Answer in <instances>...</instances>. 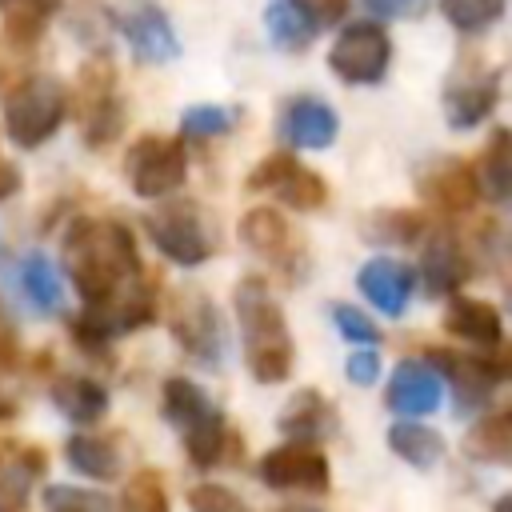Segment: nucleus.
<instances>
[{"label": "nucleus", "mask_w": 512, "mask_h": 512, "mask_svg": "<svg viewBox=\"0 0 512 512\" xmlns=\"http://www.w3.org/2000/svg\"><path fill=\"white\" fill-rule=\"evenodd\" d=\"M64 268L88 308L112 304L116 296H124L132 284L144 280L132 228L120 220H96V216H80L68 224Z\"/></svg>", "instance_id": "f257e3e1"}, {"label": "nucleus", "mask_w": 512, "mask_h": 512, "mask_svg": "<svg viewBox=\"0 0 512 512\" xmlns=\"http://www.w3.org/2000/svg\"><path fill=\"white\" fill-rule=\"evenodd\" d=\"M236 320H240V340H244V360L248 372L260 384H280L288 380L292 364H296V348H292V332L284 320L280 300L268 292L264 280L244 276L236 284Z\"/></svg>", "instance_id": "f03ea898"}, {"label": "nucleus", "mask_w": 512, "mask_h": 512, "mask_svg": "<svg viewBox=\"0 0 512 512\" xmlns=\"http://www.w3.org/2000/svg\"><path fill=\"white\" fill-rule=\"evenodd\" d=\"M160 408H164L168 424L184 436V452L200 472H208V468H216L224 460V448H228L224 416L192 380L168 376L164 392H160Z\"/></svg>", "instance_id": "7ed1b4c3"}, {"label": "nucleus", "mask_w": 512, "mask_h": 512, "mask_svg": "<svg viewBox=\"0 0 512 512\" xmlns=\"http://www.w3.org/2000/svg\"><path fill=\"white\" fill-rule=\"evenodd\" d=\"M68 88L56 80V76H44V72H32L24 76L8 96H4V128L12 136L16 148H40L48 144L64 116H68Z\"/></svg>", "instance_id": "20e7f679"}, {"label": "nucleus", "mask_w": 512, "mask_h": 512, "mask_svg": "<svg viewBox=\"0 0 512 512\" xmlns=\"http://www.w3.org/2000/svg\"><path fill=\"white\" fill-rule=\"evenodd\" d=\"M168 332L172 340L204 368H220L224 352H228V332H224V316L212 304L208 292L200 288H176L168 300Z\"/></svg>", "instance_id": "39448f33"}, {"label": "nucleus", "mask_w": 512, "mask_h": 512, "mask_svg": "<svg viewBox=\"0 0 512 512\" xmlns=\"http://www.w3.org/2000/svg\"><path fill=\"white\" fill-rule=\"evenodd\" d=\"M144 232L152 236V244L160 248V256H168L180 268L204 264L212 256V248H216L212 224H208L204 208L192 204V200H172V204L148 212L144 216Z\"/></svg>", "instance_id": "423d86ee"}, {"label": "nucleus", "mask_w": 512, "mask_h": 512, "mask_svg": "<svg viewBox=\"0 0 512 512\" xmlns=\"http://www.w3.org/2000/svg\"><path fill=\"white\" fill-rule=\"evenodd\" d=\"M128 184L144 200L172 196L188 176V152L176 136H140L124 160Z\"/></svg>", "instance_id": "0eeeda50"}, {"label": "nucleus", "mask_w": 512, "mask_h": 512, "mask_svg": "<svg viewBox=\"0 0 512 512\" xmlns=\"http://www.w3.org/2000/svg\"><path fill=\"white\" fill-rule=\"evenodd\" d=\"M388 60H392V40L372 20L348 24L328 48V68L344 84H380L388 72Z\"/></svg>", "instance_id": "6e6552de"}, {"label": "nucleus", "mask_w": 512, "mask_h": 512, "mask_svg": "<svg viewBox=\"0 0 512 512\" xmlns=\"http://www.w3.org/2000/svg\"><path fill=\"white\" fill-rule=\"evenodd\" d=\"M260 480L272 492L324 496L332 488V468H328V456L312 440H292L260 456Z\"/></svg>", "instance_id": "1a4fd4ad"}, {"label": "nucleus", "mask_w": 512, "mask_h": 512, "mask_svg": "<svg viewBox=\"0 0 512 512\" xmlns=\"http://www.w3.org/2000/svg\"><path fill=\"white\" fill-rule=\"evenodd\" d=\"M240 244L256 256H264L272 268H280L288 280H300L304 276V264H308V252H304V240L300 232L276 212V208H252L240 216Z\"/></svg>", "instance_id": "9d476101"}, {"label": "nucleus", "mask_w": 512, "mask_h": 512, "mask_svg": "<svg viewBox=\"0 0 512 512\" xmlns=\"http://www.w3.org/2000/svg\"><path fill=\"white\" fill-rule=\"evenodd\" d=\"M244 188H248V192H272L276 200H284V204L296 208V212H316V208H324V200H328L324 176L312 172V168H304L300 160H292V156H284V152L264 156V160L248 172Z\"/></svg>", "instance_id": "9b49d317"}, {"label": "nucleus", "mask_w": 512, "mask_h": 512, "mask_svg": "<svg viewBox=\"0 0 512 512\" xmlns=\"http://www.w3.org/2000/svg\"><path fill=\"white\" fill-rule=\"evenodd\" d=\"M80 120H84V140L92 148H104L120 136L124 108L116 100V76L104 60H92L80 72Z\"/></svg>", "instance_id": "f8f14e48"}, {"label": "nucleus", "mask_w": 512, "mask_h": 512, "mask_svg": "<svg viewBox=\"0 0 512 512\" xmlns=\"http://www.w3.org/2000/svg\"><path fill=\"white\" fill-rule=\"evenodd\" d=\"M116 24H120V36L128 40V48H132V56H136L140 64H168V60L180 56L176 28H172L168 12L156 8L152 0L128 4V8L116 16Z\"/></svg>", "instance_id": "ddd939ff"}, {"label": "nucleus", "mask_w": 512, "mask_h": 512, "mask_svg": "<svg viewBox=\"0 0 512 512\" xmlns=\"http://www.w3.org/2000/svg\"><path fill=\"white\" fill-rule=\"evenodd\" d=\"M496 100H500V76L484 68H456L452 80L444 84V116L456 132H468L480 120H488Z\"/></svg>", "instance_id": "4468645a"}, {"label": "nucleus", "mask_w": 512, "mask_h": 512, "mask_svg": "<svg viewBox=\"0 0 512 512\" xmlns=\"http://www.w3.org/2000/svg\"><path fill=\"white\" fill-rule=\"evenodd\" d=\"M384 400L396 416H428L444 400V376L432 368V360H400L388 376Z\"/></svg>", "instance_id": "2eb2a0df"}, {"label": "nucleus", "mask_w": 512, "mask_h": 512, "mask_svg": "<svg viewBox=\"0 0 512 512\" xmlns=\"http://www.w3.org/2000/svg\"><path fill=\"white\" fill-rule=\"evenodd\" d=\"M424 200H432L440 212L448 216H460V212H472L476 200H480V180H476V168L456 160V156H440L432 160L420 176H416Z\"/></svg>", "instance_id": "dca6fc26"}, {"label": "nucleus", "mask_w": 512, "mask_h": 512, "mask_svg": "<svg viewBox=\"0 0 512 512\" xmlns=\"http://www.w3.org/2000/svg\"><path fill=\"white\" fill-rule=\"evenodd\" d=\"M356 288L364 292V300L372 308H380L384 316H400L412 300V288H416V272L392 256H376L360 268L356 276Z\"/></svg>", "instance_id": "f3484780"}, {"label": "nucleus", "mask_w": 512, "mask_h": 512, "mask_svg": "<svg viewBox=\"0 0 512 512\" xmlns=\"http://www.w3.org/2000/svg\"><path fill=\"white\" fill-rule=\"evenodd\" d=\"M472 276V260L464 252V244L448 232L428 236L424 252H420V284L428 296H452L464 280Z\"/></svg>", "instance_id": "a211bd4d"}, {"label": "nucleus", "mask_w": 512, "mask_h": 512, "mask_svg": "<svg viewBox=\"0 0 512 512\" xmlns=\"http://www.w3.org/2000/svg\"><path fill=\"white\" fill-rule=\"evenodd\" d=\"M340 132V116L332 112V104L316 100V96H296L284 104L280 112V136L296 148H328Z\"/></svg>", "instance_id": "6ab92c4d"}, {"label": "nucleus", "mask_w": 512, "mask_h": 512, "mask_svg": "<svg viewBox=\"0 0 512 512\" xmlns=\"http://www.w3.org/2000/svg\"><path fill=\"white\" fill-rule=\"evenodd\" d=\"M444 328L452 336H460L464 344H472V348H492V344H500L504 320H500V312L488 300L452 296L448 300V312H444Z\"/></svg>", "instance_id": "aec40b11"}, {"label": "nucleus", "mask_w": 512, "mask_h": 512, "mask_svg": "<svg viewBox=\"0 0 512 512\" xmlns=\"http://www.w3.org/2000/svg\"><path fill=\"white\" fill-rule=\"evenodd\" d=\"M280 432L284 436H292V440H324V436H332L336 432V408H332V400L328 396H320V392H312V388H304V392H296L284 408H280Z\"/></svg>", "instance_id": "412c9836"}, {"label": "nucleus", "mask_w": 512, "mask_h": 512, "mask_svg": "<svg viewBox=\"0 0 512 512\" xmlns=\"http://www.w3.org/2000/svg\"><path fill=\"white\" fill-rule=\"evenodd\" d=\"M52 404L72 424H96L108 412V388L92 376H56L52 380Z\"/></svg>", "instance_id": "4be33fe9"}, {"label": "nucleus", "mask_w": 512, "mask_h": 512, "mask_svg": "<svg viewBox=\"0 0 512 512\" xmlns=\"http://www.w3.org/2000/svg\"><path fill=\"white\" fill-rule=\"evenodd\" d=\"M476 180H480V196L512 208V128H496L484 144V156L476 164Z\"/></svg>", "instance_id": "5701e85b"}, {"label": "nucleus", "mask_w": 512, "mask_h": 512, "mask_svg": "<svg viewBox=\"0 0 512 512\" xmlns=\"http://www.w3.org/2000/svg\"><path fill=\"white\" fill-rule=\"evenodd\" d=\"M464 452L480 464H496V468H512V408L488 412L480 416L468 436H464Z\"/></svg>", "instance_id": "b1692460"}, {"label": "nucleus", "mask_w": 512, "mask_h": 512, "mask_svg": "<svg viewBox=\"0 0 512 512\" xmlns=\"http://www.w3.org/2000/svg\"><path fill=\"white\" fill-rule=\"evenodd\" d=\"M424 216L416 208H380V212H368L364 224H360V236L376 248H408L424 236Z\"/></svg>", "instance_id": "393cba45"}, {"label": "nucleus", "mask_w": 512, "mask_h": 512, "mask_svg": "<svg viewBox=\"0 0 512 512\" xmlns=\"http://www.w3.org/2000/svg\"><path fill=\"white\" fill-rule=\"evenodd\" d=\"M16 280H20V292L28 296V304L36 312H64V280L48 256L28 252L16 264Z\"/></svg>", "instance_id": "a878e982"}, {"label": "nucleus", "mask_w": 512, "mask_h": 512, "mask_svg": "<svg viewBox=\"0 0 512 512\" xmlns=\"http://www.w3.org/2000/svg\"><path fill=\"white\" fill-rule=\"evenodd\" d=\"M264 28H268V40L280 52H304L320 24L296 0H272L268 12H264Z\"/></svg>", "instance_id": "bb28decb"}, {"label": "nucleus", "mask_w": 512, "mask_h": 512, "mask_svg": "<svg viewBox=\"0 0 512 512\" xmlns=\"http://www.w3.org/2000/svg\"><path fill=\"white\" fill-rule=\"evenodd\" d=\"M388 444H392V452H396L404 464H412V468H436V464L444 460V436H440L436 428L420 424V420H400V424H392V428H388Z\"/></svg>", "instance_id": "cd10ccee"}, {"label": "nucleus", "mask_w": 512, "mask_h": 512, "mask_svg": "<svg viewBox=\"0 0 512 512\" xmlns=\"http://www.w3.org/2000/svg\"><path fill=\"white\" fill-rule=\"evenodd\" d=\"M64 460L72 472L88 480H112L120 472V452L112 448V440H100V436H72L64 444Z\"/></svg>", "instance_id": "c85d7f7f"}, {"label": "nucleus", "mask_w": 512, "mask_h": 512, "mask_svg": "<svg viewBox=\"0 0 512 512\" xmlns=\"http://www.w3.org/2000/svg\"><path fill=\"white\" fill-rule=\"evenodd\" d=\"M44 472V456L36 448H20L8 468H0V508H24L32 480Z\"/></svg>", "instance_id": "c756f323"}, {"label": "nucleus", "mask_w": 512, "mask_h": 512, "mask_svg": "<svg viewBox=\"0 0 512 512\" xmlns=\"http://www.w3.org/2000/svg\"><path fill=\"white\" fill-rule=\"evenodd\" d=\"M440 12L460 32H480L504 16V0H440Z\"/></svg>", "instance_id": "7c9ffc66"}, {"label": "nucleus", "mask_w": 512, "mask_h": 512, "mask_svg": "<svg viewBox=\"0 0 512 512\" xmlns=\"http://www.w3.org/2000/svg\"><path fill=\"white\" fill-rule=\"evenodd\" d=\"M64 0H0V8L8 12V36L16 40H36L40 24L60 8Z\"/></svg>", "instance_id": "2f4dec72"}, {"label": "nucleus", "mask_w": 512, "mask_h": 512, "mask_svg": "<svg viewBox=\"0 0 512 512\" xmlns=\"http://www.w3.org/2000/svg\"><path fill=\"white\" fill-rule=\"evenodd\" d=\"M120 504L132 508V512H164V508H168V492H164V484H160V472H152V468L136 472V476L124 484Z\"/></svg>", "instance_id": "473e14b6"}, {"label": "nucleus", "mask_w": 512, "mask_h": 512, "mask_svg": "<svg viewBox=\"0 0 512 512\" xmlns=\"http://www.w3.org/2000/svg\"><path fill=\"white\" fill-rule=\"evenodd\" d=\"M232 120H236L232 108H220V104H192V108L180 116V128H184L188 136H224V132H232Z\"/></svg>", "instance_id": "72a5a7b5"}, {"label": "nucleus", "mask_w": 512, "mask_h": 512, "mask_svg": "<svg viewBox=\"0 0 512 512\" xmlns=\"http://www.w3.org/2000/svg\"><path fill=\"white\" fill-rule=\"evenodd\" d=\"M328 316H332L336 332H340L348 344H376V340H380V328H376L360 308H352V304H332Z\"/></svg>", "instance_id": "f704fd0d"}, {"label": "nucleus", "mask_w": 512, "mask_h": 512, "mask_svg": "<svg viewBox=\"0 0 512 512\" xmlns=\"http://www.w3.org/2000/svg\"><path fill=\"white\" fill-rule=\"evenodd\" d=\"M44 504H48V508H92V512L112 508V500H108L104 492L68 488V484H52V488H44Z\"/></svg>", "instance_id": "c9c22d12"}, {"label": "nucleus", "mask_w": 512, "mask_h": 512, "mask_svg": "<svg viewBox=\"0 0 512 512\" xmlns=\"http://www.w3.org/2000/svg\"><path fill=\"white\" fill-rule=\"evenodd\" d=\"M344 372H348L352 384H376V376H380V356L372 352V344H360L356 352H348Z\"/></svg>", "instance_id": "e433bc0d"}, {"label": "nucleus", "mask_w": 512, "mask_h": 512, "mask_svg": "<svg viewBox=\"0 0 512 512\" xmlns=\"http://www.w3.org/2000/svg\"><path fill=\"white\" fill-rule=\"evenodd\" d=\"M380 20H416L428 12V0H360Z\"/></svg>", "instance_id": "4c0bfd02"}, {"label": "nucleus", "mask_w": 512, "mask_h": 512, "mask_svg": "<svg viewBox=\"0 0 512 512\" xmlns=\"http://www.w3.org/2000/svg\"><path fill=\"white\" fill-rule=\"evenodd\" d=\"M188 504H192V508H204V512H212V508H244V500H240L236 492L220 488V484H196V488L188 492Z\"/></svg>", "instance_id": "58836bf2"}, {"label": "nucleus", "mask_w": 512, "mask_h": 512, "mask_svg": "<svg viewBox=\"0 0 512 512\" xmlns=\"http://www.w3.org/2000/svg\"><path fill=\"white\" fill-rule=\"evenodd\" d=\"M20 364V332H16V320L8 316V308L0 304V368H16Z\"/></svg>", "instance_id": "ea45409f"}, {"label": "nucleus", "mask_w": 512, "mask_h": 512, "mask_svg": "<svg viewBox=\"0 0 512 512\" xmlns=\"http://www.w3.org/2000/svg\"><path fill=\"white\" fill-rule=\"evenodd\" d=\"M320 28H328V24H336L344 12H348V0H296Z\"/></svg>", "instance_id": "a19ab883"}, {"label": "nucleus", "mask_w": 512, "mask_h": 512, "mask_svg": "<svg viewBox=\"0 0 512 512\" xmlns=\"http://www.w3.org/2000/svg\"><path fill=\"white\" fill-rule=\"evenodd\" d=\"M12 192H20V168L12 160H4V152H0V200H8Z\"/></svg>", "instance_id": "79ce46f5"}, {"label": "nucleus", "mask_w": 512, "mask_h": 512, "mask_svg": "<svg viewBox=\"0 0 512 512\" xmlns=\"http://www.w3.org/2000/svg\"><path fill=\"white\" fill-rule=\"evenodd\" d=\"M496 508H512V492H508V496H500V500H496Z\"/></svg>", "instance_id": "37998d69"}, {"label": "nucleus", "mask_w": 512, "mask_h": 512, "mask_svg": "<svg viewBox=\"0 0 512 512\" xmlns=\"http://www.w3.org/2000/svg\"><path fill=\"white\" fill-rule=\"evenodd\" d=\"M508 308H512V288H508Z\"/></svg>", "instance_id": "c03bdc74"}]
</instances>
